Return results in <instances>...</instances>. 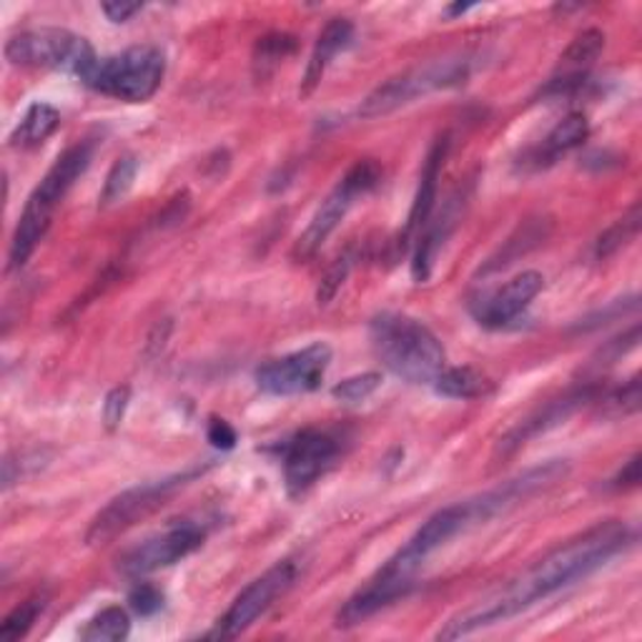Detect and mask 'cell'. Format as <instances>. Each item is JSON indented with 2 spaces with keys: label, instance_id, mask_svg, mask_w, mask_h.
Returning a JSON list of instances; mask_svg holds the SVG:
<instances>
[{
  "label": "cell",
  "instance_id": "1",
  "mask_svg": "<svg viewBox=\"0 0 642 642\" xmlns=\"http://www.w3.org/2000/svg\"><path fill=\"white\" fill-rule=\"evenodd\" d=\"M632 539L635 535L622 522H604V525L587 529L582 537L557 547L555 553L539 559L537 565H532L502 590L490 592L488 598L477 600L467 610L449 618L445 628L437 632V640H460L477 630L515 618L522 610L549 598L563 587L585 580L587 575L600 570L602 565H608V559L630 547Z\"/></svg>",
  "mask_w": 642,
  "mask_h": 642
},
{
  "label": "cell",
  "instance_id": "2",
  "mask_svg": "<svg viewBox=\"0 0 642 642\" xmlns=\"http://www.w3.org/2000/svg\"><path fill=\"white\" fill-rule=\"evenodd\" d=\"M372 346L382 364L411 384H435L447 366L445 346L421 324L405 314H379L372 321Z\"/></svg>",
  "mask_w": 642,
  "mask_h": 642
},
{
  "label": "cell",
  "instance_id": "3",
  "mask_svg": "<svg viewBox=\"0 0 642 642\" xmlns=\"http://www.w3.org/2000/svg\"><path fill=\"white\" fill-rule=\"evenodd\" d=\"M90 159H94V143L81 141L71 146L68 151L58 156V161L49 169L39 186L33 189L29 204H25L21 218H18L11 242V269H21L31 259V254L35 252L43 234L49 232L53 211L58 208L73 183L84 176L86 169L90 167Z\"/></svg>",
  "mask_w": 642,
  "mask_h": 642
},
{
  "label": "cell",
  "instance_id": "4",
  "mask_svg": "<svg viewBox=\"0 0 642 642\" xmlns=\"http://www.w3.org/2000/svg\"><path fill=\"white\" fill-rule=\"evenodd\" d=\"M474 56L472 53H457V56L439 58L419 66L415 71L402 73L397 78H389L387 84L374 88L370 96L362 100L360 116L362 118H379L394 114L397 108L409 106L411 100L421 96L435 94V90L460 88L474 73Z\"/></svg>",
  "mask_w": 642,
  "mask_h": 642
},
{
  "label": "cell",
  "instance_id": "5",
  "mask_svg": "<svg viewBox=\"0 0 642 642\" xmlns=\"http://www.w3.org/2000/svg\"><path fill=\"white\" fill-rule=\"evenodd\" d=\"M167 76V56L156 45H133L116 56L98 58L84 84L126 104H143L156 96Z\"/></svg>",
  "mask_w": 642,
  "mask_h": 642
},
{
  "label": "cell",
  "instance_id": "6",
  "mask_svg": "<svg viewBox=\"0 0 642 642\" xmlns=\"http://www.w3.org/2000/svg\"><path fill=\"white\" fill-rule=\"evenodd\" d=\"M6 58L13 66L71 71L81 81L88 76L98 61L90 43L66 29H35L18 33L6 43Z\"/></svg>",
  "mask_w": 642,
  "mask_h": 642
},
{
  "label": "cell",
  "instance_id": "7",
  "mask_svg": "<svg viewBox=\"0 0 642 642\" xmlns=\"http://www.w3.org/2000/svg\"><path fill=\"white\" fill-rule=\"evenodd\" d=\"M196 474H201V470L173 474V477H167V480L141 484V488H133V490H126L124 494H118V497L108 502L106 507L98 512L96 520L90 522V527L86 532V543L90 547L108 545L111 539L121 535V532L133 527L136 522H141L149 515H153L156 510H161L171 494L179 488H183V484H189Z\"/></svg>",
  "mask_w": 642,
  "mask_h": 642
},
{
  "label": "cell",
  "instance_id": "8",
  "mask_svg": "<svg viewBox=\"0 0 642 642\" xmlns=\"http://www.w3.org/2000/svg\"><path fill=\"white\" fill-rule=\"evenodd\" d=\"M382 179V171L372 159L356 161L354 167L344 173L342 181L336 183L321 206L317 208V214L311 216L309 226L304 228V234L297 238L293 244V259L307 261L314 256L329 236L334 234V228L342 224V218L346 216V211L354 206V201L370 194V191L377 186Z\"/></svg>",
  "mask_w": 642,
  "mask_h": 642
},
{
  "label": "cell",
  "instance_id": "9",
  "mask_svg": "<svg viewBox=\"0 0 642 642\" xmlns=\"http://www.w3.org/2000/svg\"><path fill=\"white\" fill-rule=\"evenodd\" d=\"M206 539V525L196 520H181L171 522L167 529H161L159 535H151L149 539H143L141 545H136L133 549L121 557V573L126 577H139L151 575L161 567L176 565L183 557H189L191 553L204 545Z\"/></svg>",
  "mask_w": 642,
  "mask_h": 642
},
{
  "label": "cell",
  "instance_id": "10",
  "mask_svg": "<svg viewBox=\"0 0 642 642\" xmlns=\"http://www.w3.org/2000/svg\"><path fill=\"white\" fill-rule=\"evenodd\" d=\"M332 362V346L324 342L309 344L307 350L266 362L256 370V384L271 397H293L314 392Z\"/></svg>",
  "mask_w": 642,
  "mask_h": 642
},
{
  "label": "cell",
  "instance_id": "11",
  "mask_svg": "<svg viewBox=\"0 0 642 642\" xmlns=\"http://www.w3.org/2000/svg\"><path fill=\"white\" fill-rule=\"evenodd\" d=\"M293 577H297V567H293L291 563H279L277 567H271L269 573L256 577V580L234 600V604L226 610L224 618L216 622V628L208 632V638L234 640L242 635L244 630H249L254 622L271 608V602L277 600L279 595L289 590Z\"/></svg>",
  "mask_w": 642,
  "mask_h": 642
},
{
  "label": "cell",
  "instance_id": "12",
  "mask_svg": "<svg viewBox=\"0 0 642 642\" xmlns=\"http://www.w3.org/2000/svg\"><path fill=\"white\" fill-rule=\"evenodd\" d=\"M339 457L336 437L321 429H304L291 439L283 457V477L291 497L304 494Z\"/></svg>",
  "mask_w": 642,
  "mask_h": 642
},
{
  "label": "cell",
  "instance_id": "13",
  "mask_svg": "<svg viewBox=\"0 0 642 642\" xmlns=\"http://www.w3.org/2000/svg\"><path fill=\"white\" fill-rule=\"evenodd\" d=\"M545 277L539 271H522L517 277H512L504 287L492 291L490 297L480 301V307H474V317L480 324L490 329L507 327L512 319L520 317L522 311L529 307V301L543 291Z\"/></svg>",
  "mask_w": 642,
  "mask_h": 642
},
{
  "label": "cell",
  "instance_id": "14",
  "mask_svg": "<svg viewBox=\"0 0 642 642\" xmlns=\"http://www.w3.org/2000/svg\"><path fill=\"white\" fill-rule=\"evenodd\" d=\"M595 397V387H582V389H575L570 394H565L563 399H555L549 402L545 409L535 411V415H529L525 421H520L517 427H512L507 435L500 439L497 449H494V454L497 457H512L515 452H520L522 447H525L529 439H535L539 435L549 432V429H555L563 425L567 417H573L577 409H580L585 402H590Z\"/></svg>",
  "mask_w": 642,
  "mask_h": 642
},
{
  "label": "cell",
  "instance_id": "15",
  "mask_svg": "<svg viewBox=\"0 0 642 642\" xmlns=\"http://www.w3.org/2000/svg\"><path fill=\"white\" fill-rule=\"evenodd\" d=\"M411 585L415 582L402 580V577L382 570L370 585L362 587L360 592L352 595V598L344 602V608L336 614V625L339 628L360 625V622L370 620L372 614L389 608L394 600L405 598V595L411 590Z\"/></svg>",
  "mask_w": 642,
  "mask_h": 642
},
{
  "label": "cell",
  "instance_id": "16",
  "mask_svg": "<svg viewBox=\"0 0 642 642\" xmlns=\"http://www.w3.org/2000/svg\"><path fill=\"white\" fill-rule=\"evenodd\" d=\"M447 151H449V139H447V136H442V139L435 141V146L427 153L425 169H421V176H419V189H417L415 204H411L405 236H402L405 242H409V238L415 236L417 232H421V228L429 226V216H432V208H435V201H437L439 171H442Z\"/></svg>",
  "mask_w": 642,
  "mask_h": 642
},
{
  "label": "cell",
  "instance_id": "17",
  "mask_svg": "<svg viewBox=\"0 0 642 642\" xmlns=\"http://www.w3.org/2000/svg\"><path fill=\"white\" fill-rule=\"evenodd\" d=\"M354 39V25L346 18H334L324 25V31L319 33L314 51H311L309 66L304 73V81H301V96H311L317 90V86L324 78L327 68L332 66V61L336 58L339 51H344L346 45Z\"/></svg>",
  "mask_w": 642,
  "mask_h": 642
},
{
  "label": "cell",
  "instance_id": "18",
  "mask_svg": "<svg viewBox=\"0 0 642 642\" xmlns=\"http://www.w3.org/2000/svg\"><path fill=\"white\" fill-rule=\"evenodd\" d=\"M587 136H590V124H587L585 114L565 116L563 121H559L553 131L547 133V139L543 141V146H539V149L535 151L537 167L553 163L557 156H563L567 151L577 149V146H582L587 141Z\"/></svg>",
  "mask_w": 642,
  "mask_h": 642
},
{
  "label": "cell",
  "instance_id": "19",
  "mask_svg": "<svg viewBox=\"0 0 642 642\" xmlns=\"http://www.w3.org/2000/svg\"><path fill=\"white\" fill-rule=\"evenodd\" d=\"M457 218H460V214H457V201H452V204H449L442 214V218H437L432 226H427V234L421 236L419 249L415 254V261H411V277H415L417 281L429 279V274H432L435 256L445 246L447 236L452 234Z\"/></svg>",
  "mask_w": 642,
  "mask_h": 642
},
{
  "label": "cell",
  "instance_id": "20",
  "mask_svg": "<svg viewBox=\"0 0 642 642\" xmlns=\"http://www.w3.org/2000/svg\"><path fill=\"white\" fill-rule=\"evenodd\" d=\"M490 379L472 366H445L442 374L435 379L437 394L447 399H477L490 392Z\"/></svg>",
  "mask_w": 642,
  "mask_h": 642
},
{
  "label": "cell",
  "instance_id": "21",
  "mask_svg": "<svg viewBox=\"0 0 642 642\" xmlns=\"http://www.w3.org/2000/svg\"><path fill=\"white\" fill-rule=\"evenodd\" d=\"M61 126V114L49 104H33L29 111H25L21 126L15 128L13 141L23 146H39L49 136L56 133V128Z\"/></svg>",
  "mask_w": 642,
  "mask_h": 642
},
{
  "label": "cell",
  "instance_id": "22",
  "mask_svg": "<svg viewBox=\"0 0 642 642\" xmlns=\"http://www.w3.org/2000/svg\"><path fill=\"white\" fill-rule=\"evenodd\" d=\"M297 51V39L289 33H269L259 39L254 49V76L256 81H266L279 68L283 58Z\"/></svg>",
  "mask_w": 642,
  "mask_h": 642
},
{
  "label": "cell",
  "instance_id": "23",
  "mask_svg": "<svg viewBox=\"0 0 642 642\" xmlns=\"http://www.w3.org/2000/svg\"><path fill=\"white\" fill-rule=\"evenodd\" d=\"M602 49L604 33L600 29H587L567 45V51L559 56V66L567 71V76H582V71L590 66L592 61H598Z\"/></svg>",
  "mask_w": 642,
  "mask_h": 642
},
{
  "label": "cell",
  "instance_id": "24",
  "mask_svg": "<svg viewBox=\"0 0 642 642\" xmlns=\"http://www.w3.org/2000/svg\"><path fill=\"white\" fill-rule=\"evenodd\" d=\"M131 632V618L124 608L111 604V608L100 610L88 625L81 630V640L86 642H118L126 640Z\"/></svg>",
  "mask_w": 642,
  "mask_h": 642
},
{
  "label": "cell",
  "instance_id": "25",
  "mask_svg": "<svg viewBox=\"0 0 642 642\" xmlns=\"http://www.w3.org/2000/svg\"><path fill=\"white\" fill-rule=\"evenodd\" d=\"M640 232V206H632L625 216L618 218L610 228H604L598 242H595V259H608L622 246L630 244Z\"/></svg>",
  "mask_w": 642,
  "mask_h": 642
},
{
  "label": "cell",
  "instance_id": "26",
  "mask_svg": "<svg viewBox=\"0 0 642 642\" xmlns=\"http://www.w3.org/2000/svg\"><path fill=\"white\" fill-rule=\"evenodd\" d=\"M136 173H139V159L136 156H121L114 163V169L108 171L104 191H100V206H111L116 201H121L131 191Z\"/></svg>",
  "mask_w": 642,
  "mask_h": 642
},
{
  "label": "cell",
  "instance_id": "27",
  "mask_svg": "<svg viewBox=\"0 0 642 642\" xmlns=\"http://www.w3.org/2000/svg\"><path fill=\"white\" fill-rule=\"evenodd\" d=\"M45 608V595H35L25 602L18 604V608L8 614L0 625V640L3 642H15L29 635V630L33 628V622L39 620V614Z\"/></svg>",
  "mask_w": 642,
  "mask_h": 642
},
{
  "label": "cell",
  "instance_id": "28",
  "mask_svg": "<svg viewBox=\"0 0 642 642\" xmlns=\"http://www.w3.org/2000/svg\"><path fill=\"white\" fill-rule=\"evenodd\" d=\"M379 387H382V374L364 372V374H356V377L339 382L332 389V394H334V399L344 402V405H360V402L370 399Z\"/></svg>",
  "mask_w": 642,
  "mask_h": 642
},
{
  "label": "cell",
  "instance_id": "29",
  "mask_svg": "<svg viewBox=\"0 0 642 642\" xmlns=\"http://www.w3.org/2000/svg\"><path fill=\"white\" fill-rule=\"evenodd\" d=\"M520 236H522V249H529V246H535L537 242H543L545 238V232H543V226L539 224H527L525 228H520ZM520 242V238H517ZM520 256V252H517V244L515 242H507V246H504V249L500 252V256L497 259H492L490 264H488V269L484 271H494V269H500V266H504V264H510L512 259H517Z\"/></svg>",
  "mask_w": 642,
  "mask_h": 642
},
{
  "label": "cell",
  "instance_id": "30",
  "mask_svg": "<svg viewBox=\"0 0 642 642\" xmlns=\"http://www.w3.org/2000/svg\"><path fill=\"white\" fill-rule=\"evenodd\" d=\"M614 415H635L640 409V377H632L628 384H622L620 389H614L608 399H604Z\"/></svg>",
  "mask_w": 642,
  "mask_h": 642
},
{
  "label": "cell",
  "instance_id": "31",
  "mask_svg": "<svg viewBox=\"0 0 642 642\" xmlns=\"http://www.w3.org/2000/svg\"><path fill=\"white\" fill-rule=\"evenodd\" d=\"M350 269H352V261L346 259V256H342V259H336V264L332 266V269L327 271V277L321 279L319 291H317V301L321 307L329 304V301L336 297V291L342 289L344 279L350 277Z\"/></svg>",
  "mask_w": 642,
  "mask_h": 642
},
{
  "label": "cell",
  "instance_id": "32",
  "mask_svg": "<svg viewBox=\"0 0 642 642\" xmlns=\"http://www.w3.org/2000/svg\"><path fill=\"white\" fill-rule=\"evenodd\" d=\"M128 602H131V608L139 614H153L163 608V592L156 585L139 582L131 590Z\"/></svg>",
  "mask_w": 642,
  "mask_h": 642
},
{
  "label": "cell",
  "instance_id": "33",
  "mask_svg": "<svg viewBox=\"0 0 642 642\" xmlns=\"http://www.w3.org/2000/svg\"><path fill=\"white\" fill-rule=\"evenodd\" d=\"M128 399H131V389L128 387H116L108 392V397L104 402V425L106 429H114L121 425L124 415H126V407H128Z\"/></svg>",
  "mask_w": 642,
  "mask_h": 642
},
{
  "label": "cell",
  "instance_id": "34",
  "mask_svg": "<svg viewBox=\"0 0 642 642\" xmlns=\"http://www.w3.org/2000/svg\"><path fill=\"white\" fill-rule=\"evenodd\" d=\"M206 437L208 442L214 445L216 449H234L236 447V429L228 425L226 419H218L214 417L208 421V429H206Z\"/></svg>",
  "mask_w": 642,
  "mask_h": 642
},
{
  "label": "cell",
  "instance_id": "35",
  "mask_svg": "<svg viewBox=\"0 0 642 642\" xmlns=\"http://www.w3.org/2000/svg\"><path fill=\"white\" fill-rule=\"evenodd\" d=\"M141 3H124V0H114V3H104V13L108 15V21L114 23H126L141 11Z\"/></svg>",
  "mask_w": 642,
  "mask_h": 642
},
{
  "label": "cell",
  "instance_id": "36",
  "mask_svg": "<svg viewBox=\"0 0 642 642\" xmlns=\"http://www.w3.org/2000/svg\"><path fill=\"white\" fill-rule=\"evenodd\" d=\"M638 482H640V457L635 454L625 467H622V472L614 477L612 484L614 488L628 490V488H638Z\"/></svg>",
  "mask_w": 642,
  "mask_h": 642
},
{
  "label": "cell",
  "instance_id": "37",
  "mask_svg": "<svg viewBox=\"0 0 642 642\" xmlns=\"http://www.w3.org/2000/svg\"><path fill=\"white\" fill-rule=\"evenodd\" d=\"M186 214H189V196L183 194V196H179V199H173L171 204H169V208L163 211L161 226H173V224H179V222H183V218H186Z\"/></svg>",
  "mask_w": 642,
  "mask_h": 642
},
{
  "label": "cell",
  "instance_id": "38",
  "mask_svg": "<svg viewBox=\"0 0 642 642\" xmlns=\"http://www.w3.org/2000/svg\"><path fill=\"white\" fill-rule=\"evenodd\" d=\"M472 8V3H457V6H449L447 8V15H462Z\"/></svg>",
  "mask_w": 642,
  "mask_h": 642
}]
</instances>
